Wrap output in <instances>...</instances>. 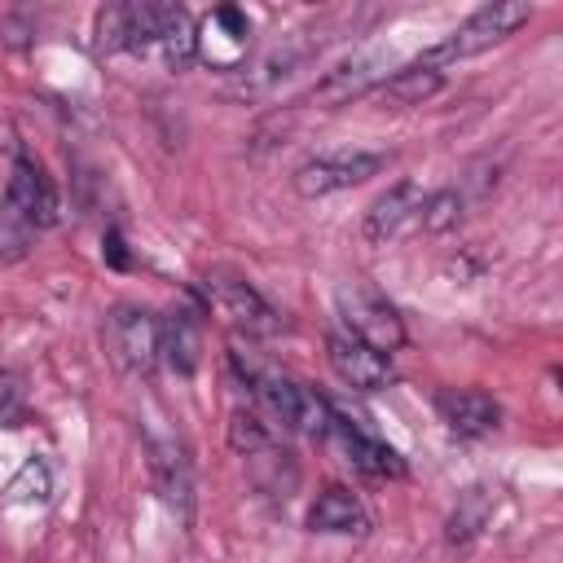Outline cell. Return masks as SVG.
Wrapping results in <instances>:
<instances>
[{
    "instance_id": "1",
    "label": "cell",
    "mask_w": 563,
    "mask_h": 563,
    "mask_svg": "<svg viewBox=\"0 0 563 563\" xmlns=\"http://www.w3.org/2000/svg\"><path fill=\"white\" fill-rule=\"evenodd\" d=\"M233 361H238L242 378L251 383V391L260 396V405L273 413V422L290 427V431H303V435H325L330 431L334 405L325 396H317V391H308V387H299V383H290L273 369H260L255 361H242L238 352H233Z\"/></svg>"
},
{
    "instance_id": "2",
    "label": "cell",
    "mask_w": 563,
    "mask_h": 563,
    "mask_svg": "<svg viewBox=\"0 0 563 563\" xmlns=\"http://www.w3.org/2000/svg\"><path fill=\"white\" fill-rule=\"evenodd\" d=\"M229 444L242 453L251 479H255L268 497H290V493H295L299 466H295L290 449H282V444L273 440V431H268L255 413H242V409H238V413L229 418Z\"/></svg>"
},
{
    "instance_id": "3",
    "label": "cell",
    "mask_w": 563,
    "mask_h": 563,
    "mask_svg": "<svg viewBox=\"0 0 563 563\" xmlns=\"http://www.w3.org/2000/svg\"><path fill=\"white\" fill-rule=\"evenodd\" d=\"M532 18V9L523 4V0H497V4H484V9H475L444 44H435L431 53H422V66H444V62H453V57H471V53H484V48H493V44H501L506 35H515L523 22Z\"/></svg>"
},
{
    "instance_id": "4",
    "label": "cell",
    "mask_w": 563,
    "mask_h": 563,
    "mask_svg": "<svg viewBox=\"0 0 563 563\" xmlns=\"http://www.w3.org/2000/svg\"><path fill=\"white\" fill-rule=\"evenodd\" d=\"M202 290H207V303H211L233 330H242L246 339H264V334H277V330H282V317L273 312V303H268L246 277L224 273V268H211L207 282H202Z\"/></svg>"
},
{
    "instance_id": "5",
    "label": "cell",
    "mask_w": 563,
    "mask_h": 563,
    "mask_svg": "<svg viewBox=\"0 0 563 563\" xmlns=\"http://www.w3.org/2000/svg\"><path fill=\"white\" fill-rule=\"evenodd\" d=\"M106 347L123 374L145 378L158 365V317L141 303H114L106 317Z\"/></svg>"
},
{
    "instance_id": "6",
    "label": "cell",
    "mask_w": 563,
    "mask_h": 563,
    "mask_svg": "<svg viewBox=\"0 0 563 563\" xmlns=\"http://www.w3.org/2000/svg\"><path fill=\"white\" fill-rule=\"evenodd\" d=\"M251 53V18L233 4L211 9L194 26V57H202L211 70H238Z\"/></svg>"
},
{
    "instance_id": "7",
    "label": "cell",
    "mask_w": 563,
    "mask_h": 563,
    "mask_svg": "<svg viewBox=\"0 0 563 563\" xmlns=\"http://www.w3.org/2000/svg\"><path fill=\"white\" fill-rule=\"evenodd\" d=\"M387 158L383 154H365V150H343V154H317L303 167H295V194L299 198H325L339 189H352L361 180H369Z\"/></svg>"
},
{
    "instance_id": "8",
    "label": "cell",
    "mask_w": 563,
    "mask_h": 563,
    "mask_svg": "<svg viewBox=\"0 0 563 563\" xmlns=\"http://www.w3.org/2000/svg\"><path fill=\"white\" fill-rule=\"evenodd\" d=\"M4 216L13 224H22V233L48 229L57 220V189L44 176V167L31 163L26 154L13 163V176H9V189H4Z\"/></svg>"
},
{
    "instance_id": "9",
    "label": "cell",
    "mask_w": 563,
    "mask_h": 563,
    "mask_svg": "<svg viewBox=\"0 0 563 563\" xmlns=\"http://www.w3.org/2000/svg\"><path fill=\"white\" fill-rule=\"evenodd\" d=\"M339 312H343L352 339H361V343H369V347H378L387 356L405 343V321L374 290H339Z\"/></svg>"
},
{
    "instance_id": "10",
    "label": "cell",
    "mask_w": 563,
    "mask_h": 563,
    "mask_svg": "<svg viewBox=\"0 0 563 563\" xmlns=\"http://www.w3.org/2000/svg\"><path fill=\"white\" fill-rule=\"evenodd\" d=\"M422 202H427V194L418 189V185H391L369 211H365V224H361V233H365V242H374V246H383V242H396V238H405V233H422Z\"/></svg>"
},
{
    "instance_id": "11",
    "label": "cell",
    "mask_w": 563,
    "mask_h": 563,
    "mask_svg": "<svg viewBox=\"0 0 563 563\" xmlns=\"http://www.w3.org/2000/svg\"><path fill=\"white\" fill-rule=\"evenodd\" d=\"M325 361L356 391H378V387L391 383V356L369 347V343H361V339H352V334H330L325 339Z\"/></svg>"
},
{
    "instance_id": "12",
    "label": "cell",
    "mask_w": 563,
    "mask_h": 563,
    "mask_svg": "<svg viewBox=\"0 0 563 563\" xmlns=\"http://www.w3.org/2000/svg\"><path fill=\"white\" fill-rule=\"evenodd\" d=\"M435 413H440V422H444L453 435H462V440L488 435V431H497V422H501L497 400H493L488 391H479V387H440V391H435Z\"/></svg>"
},
{
    "instance_id": "13",
    "label": "cell",
    "mask_w": 563,
    "mask_h": 563,
    "mask_svg": "<svg viewBox=\"0 0 563 563\" xmlns=\"http://www.w3.org/2000/svg\"><path fill=\"white\" fill-rule=\"evenodd\" d=\"M383 79H387V57H378V53H369V57H352V62L325 70V75L308 88L303 101H317V106H343V101H352V97H365V92H369L374 84H383Z\"/></svg>"
},
{
    "instance_id": "14",
    "label": "cell",
    "mask_w": 563,
    "mask_h": 563,
    "mask_svg": "<svg viewBox=\"0 0 563 563\" xmlns=\"http://www.w3.org/2000/svg\"><path fill=\"white\" fill-rule=\"evenodd\" d=\"M325 435H334V444L343 449V457H347L356 471H365V475H374V479H396V475H405L400 453H396L391 444H383V440L365 435V431H361V427H352L347 418H339V413H334V422H330V431H325Z\"/></svg>"
},
{
    "instance_id": "15",
    "label": "cell",
    "mask_w": 563,
    "mask_h": 563,
    "mask_svg": "<svg viewBox=\"0 0 563 563\" xmlns=\"http://www.w3.org/2000/svg\"><path fill=\"white\" fill-rule=\"evenodd\" d=\"M150 471H154L158 497H163L180 519H189L194 484H189V462H185L180 444H176V440H150Z\"/></svg>"
},
{
    "instance_id": "16",
    "label": "cell",
    "mask_w": 563,
    "mask_h": 563,
    "mask_svg": "<svg viewBox=\"0 0 563 563\" xmlns=\"http://www.w3.org/2000/svg\"><path fill=\"white\" fill-rule=\"evenodd\" d=\"M308 528L312 532H334V537H352L369 528V515L361 506V497L343 484H330L317 493V501L308 506Z\"/></svg>"
},
{
    "instance_id": "17",
    "label": "cell",
    "mask_w": 563,
    "mask_h": 563,
    "mask_svg": "<svg viewBox=\"0 0 563 563\" xmlns=\"http://www.w3.org/2000/svg\"><path fill=\"white\" fill-rule=\"evenodd\" d=\"M198 352H202V339H198V317L185 312V308H172L167 317H158V361L176 374H194L198 369Z\"/></svg>"
},
{
    "instance_id": "18",
    "label": "cell",
    "mask_w": 563,
    "mask_h": 563,
    "mask_svg": "<svg viewBox=\"0 0 563 563\" xmlns=\"http://www.w3.org/2000/svg\"><path fill=\"white\" fill-rule=\"evenodd\" d=\"M150 48H158L163 62H167L172 70L189 66V62H194V18H189V9H180V4H163V9H158V26H154V44H150Z\"/></svg>"
},
{
    "instance_id": "19",
    "label": "cell",
    "mask_w": 563,
    "mask_h": 563,
    "mask_svg": "<svg viewBox=\"0 0 563 563\" xmlns=\"http://www.w3.org/2000/svg\"><path fill=\"white\" fill-rule=\"evenodd\" d=\"M444 88V75L435 66H405V70H391L383 84H378V101L383 106H422L427 97H435Z\"/></svg>"
},
{
    "instance_id": "20",
    "label": "cell",
    "mask_w": 563,
    "mask_h": 563,
    "mask_svg": "<svg viewBox=\"0 0 563 563\" xmlns=\"http://www.w3.org/2000/svg\"><path fill=\"white\" fill-rule=\"evenodd\" d=\"M488 515H493V493H488V488L462 493V501H457V510H453V519H449V541H471V537L488 523Z\"/></svg>"
},
{
    "instance_id": "21",
    "label": "cell",
    "mask_w": 563,
    "mask_h": 563,
    "mask_svg": "<svg viewBox=\"0 0 563 563\" xmlns=\"http://www.w3.org/2000/svg\"><path fill=\"white\" fill-rule=\"evenodd\" d=\"M48 493H53L48 466H44L40 457H31V462H22V471L9 479L4 501H13V506H31V501H48Z\"/></svg>"
},
{
    "instance_id": "22",
    "label": "cell",
    "mask_w": 563,
    "mask_h": 563,
    "mask_svg": "<svg viewBox=\"0 0 563 563\" xmlns=\"http://www.w3.org/2000/svg\"><path fill=\"white\" fill-rule=\"evenodd\" d=\"M462 220V194L457 189H435L422 202V233H444Z\"/></svg>"
},
{
    "instance_id": "23",
    "label": "cell",
    "mask_w": 563,
    "mask_h": 563,
    "mask_svg": "<svg viewBox=\"0 0 563 563\" xmlns=\"http://www.w3.org/2000/svg\"><path fill=\"white\" fill-rule=\"evenodd\" d=\"M106 260H110L114 268H128V251H123V238H119V229H110V233H106Z\"/></svg>"
}]
</instances>
